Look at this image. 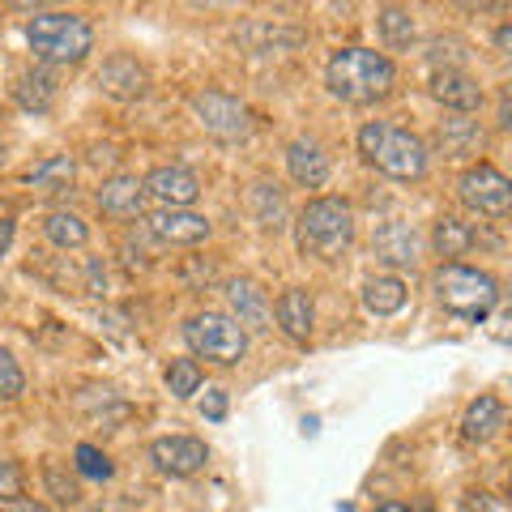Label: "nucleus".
<instances>
[{
    "label": "nucleus",
    "instance_id": "6e6552de",
    "mask_svg": "<svg viewBox=\"0 0 512 512\" xmlns=\"http://www.w3.org/2000/svg\"><path fill=\"white\" fill-rule=\"evenodd\" d=\"M192 116L201 120L205 133H214L222 141H239V137L252 133V111L239 99H231V94H222V90L192 94Z\"/></svg>",
    "mask_w": 512,
    "mask_h": 512
},
{
    "label": "nucleus",
    "instance_id": "a211bd4d",
    "mask_svg": "<svg viewBox=\"0 0 512 512\" xmlns=\"http://www.w3.org/2000/svg\"><path fill=\"white\" fill-rule=\"evenodd\" d=\"M419 231L410 227V222H384L372 239V252L380 256L384 265H414L419 261Z\"/></svg>",
    "mask_w": 512,
    "mask_h": 512
},
{
    "label": "nucleus",
    "instance_id": "a19ab883",
    "mask_svg": "<svg viewBox=\"0 0 512 512\" xmlns=\"http://www.w3.org/2000/svg\"><path fill=\"white\" fill-rule=\"evenodd\" d=\"M0 303H5V286H0Z\"/></svg>",
    "mask_w": 512,
    "mask_h": 512
},
{
    "label": "nucleus",
    "instance_id": "e433bc0d",
    "mask_svg": "<svg viewBox=\"0 0 512 512\" xmlns=\"http://www.w3.org/2000/svg\"><path fill=\"white\" fill-rule=\"evenodd\" d=\"M9 512H52V508H47V504H35V500H26V495H22V500H13V504H9Z\"/></svg>",
    "mask_w": 512,
    "mask_h": 512
},
{
    "label": "nucleus",
    "instance_id": "dca6fc26",
    "mask_svg": "<svg viewBox=\"0 0 512 512\" xmlns=\"http://www.w3.org/2000/svg\"><path fill=\"white\" fill-rule=\"evenodd\" d=\"M227 303H231V320L239 329H269V299L252 278H231L227 282Z\"/></svg>",
    "mask_w": 512,
    "mask_h": 512
},
{
    "label": "nucleus",
    "instance_id": "f3484780",
    "mask_svg": "<svg viewBox=\"0 0 512 512\" xmlns=\"http://www.w3.org/2000/svg\"><path fill=\"white\" fill-rule=\"evenodd\" d=\"M99 210L107 218H137L141 210H146V188H141L137 175H111V180H103L99 188Z\"/></svg>",
    "mask_w": 512,
    "mask_h": 512
},
{
    "label": "nucleus",
    "instance_id": "f8f14e48",
    "mask_svg": "<svg viewBox=\"0 0 512 512\" xmlns=\"http://www.w3.org/2000/svg\"><path fill=\"white\" fill-rule=\"evenodd\" d=\"M150 461L163 474H175V478H188L205 470V461H210V448H205L197 436H163L150 444Z\"/></svg>",
    "mask_w": 512,
    "mask_h": 512
},
{
    "label": "nucleus",
    "instance_id": "b1692460",
    "mask_svg": "<svg viewBox=\"0 0 512 512\" xmlns=\"http://www.w3.org/2000/svg\"><path fill=\"white\" fill-rule=\"evenodd\" d=\"M252 214L265 231H282L286 227V192L278 184H269V180L252 184Z\"/></svg>",
    "mask_w": 512,
    "mask_h": 512
},
{
    "label": "nucleus",
    "instance_id": "4c0bfd02",
    "mask_svg": "<svg viewBox=\"0 0 512 512\" xmlns=\"http://www.w3.org/2000/svg\"><path fill=\"white\" fill-rule=\"evenodd\" d=\"M13 248V222L9 218H0V256H5Z\"/></svg>",
    "mask_w": 512,
    "mask_h": 512
},
{
    "label": "nucleus",
    "instance_id": "6ab92c4d",
    "mask_svg": "<svg viewBox=\"0 0 512 512\" xmlns=\"http://www.w3.org/2000/svg\"><path fill=\"white\" fill-rule=\"evenodd\" d=\"M500 427H504V402L483 393V397H474L466 419H461V436H466L470 444H487V440L500 436Z\"/></svg>",
    "mask_w": 512,
    "mask_h": 512
},
{
    "label": "nucleus",
    "instance_id": "5701e85b",
    "mask_svg": "<svg viewBox=\"0 0 512 512\" xmlns=\"http://www.w3.org/2000/svg\"><path fill=\"white\" fill-rule=\"evenodd\" d=\"M376 30H380V39L384 47H393V52H406V47L419 39V30H414V18H410V9H397V5H384L376 13Z\"/></svg>",
    "mask_w": 512,
    "mask_h": 512
},
{
    "label": "nucleus",
    "instance_id": "a878e982",
    "mask_svg": "<svg viewBox=\"0 0 512 512\" xmlns=\"http://www.w3.org/2000/svg\"><path fill=\"white\" fill-rule=\"evenodd\" d=\"M43 235L52 239L56 248H86V239H90V227L77 214H69V210H56V214H47V222H43Z\"/></svg>",
    "mask_w": 512,
    "mask_h": 512
},
{
    "label": "nucleus",
    "instance_id": "cd10ccee",
    "mask_svg": "<svg viewBox=\"0 0 512 512\" xmlns=\"http://www.w3.org/2000/svg\"><path fill=\"white\" fill-rule=\"evenodd\" d=\"M440 141L453 154H466L474 146H483V128H478V120H470V116H453V120L440 124Z\"/></svg>",
    "mask_w": 512,
    "mask_h": 512
},
{
    "label": "nucleus",
    "instance_id": "7ed1b4c3",
    "mask_svg": "<svg viewBox=\"0 0 512 512\" xmlns=\"http://www.w3.org/2000/svg\"><path fill=\"white\" fill-rule=\"evenodd\" d=\"M359 154L367 163H376L389 180H419L427 171V146L406 128H389V124H363L359 128Z\"/></svg>",
    "mask_w": 512,
    "mask_h": 512
},
{
    "label": "nucleus",
    "instance_id": "1a4fd4ad",
    "mask_svg": "<svg viewBox=\"0 0 512 512\" xmlns=\"http://www.w3.org/2000/svg\"><path fill=\"white\" fill-rule=\"evenodd\" d=\"M141 188H146V197H154L163 210H188V205L201 197V180L188 167H175V163L154 167L146 180H141Z\"/></svg>",
    "mask_w": 512,
    "mask_h": 512
},
{
    "label": "nucleus",
    "instance_id": "0eeeda50",
    "mask_svg": "<svg viewBox=\"0 0 512 512\" xmlns=\"http://www.w3.org/2000/svg\"><path fill=\"white\" fill-rule=\"evenodd\" d=\"M457 192H461V201H466L474 214H483V218H504L512 210V180L504 171H495L491 163L470 167L457 180Z\"/></svg>",
    "mask_w": 512,
    "mask_h": 512
},
{
    "label": "nucleus",
    "instance_id": "f257e3e1",
    "mask_svg": "<svg viewBox=\"0 0 512 512\" xmlns=\"http://www.w3.org/2000/svg\"><path fill=\"white\" fill-rule=\"evenodd\" d=\"M393 82H397L393 60L384 52H372V47H338L325 64L329 94L342 103H355V107L380 103L384 94L393 90Z\"/></svg>",
    "mask_w": 512,
    "mask_h": 512
},
{
    "label": "nucleus",
    "instance_id": "72a5a7b5",
    "mask_svg": "<svg viewBox=\"0 0 512 512\" xmlns=\"http://www.w3.org/2000/svg\"><path fill=\"white\" fill-rule=\"evenodd\" d=\"M0 500L5 504L22 500V470H18V461H9V457H0Z\"/></svg>",
    "mask_w": 512,
    "mask_h": 512
},
{
    "label": "nucleus",
    "instance_id": "c85d7f7f",
    "mask_svg": "<svg viewBox=\"0 0 512 512\" xmlns=\"http://www.w3.org/2000/svg\"><path fill=\"white\" fill-rule=\"evenodd\" d=\"M167 389H171V397L188 402V397L201 389V363L197 359H171L167 363Z\"/></svg>",
    "mask_w": 512,
    "mask_h": 512
},
{
    "label": "nucleus",
    "instance_id": "9d476101",
    "mask_svg": "<svg viewBox=\"0 0 512 512\" xmlns=\"http://www.w3.org/2000/svg\"><path fill=\"white\" fill-rule=\"evenodd\" d=\"M146 231L158 239V244L171 248H192L201 239H210V218L197 210H158L146 218Z\"/></svg>",
    "mask_w": 512,
    "mask_h": 512
},
{
    "label": "nucleus",
    "instance_id": "ddd939ff",
    "mask_svg": "<svg viewBox=\"0 0 512 512\" xmlns=\"http://www.w3.org/2000/svg\"><path fill=\"white\" fill-rule=\"evenodd\" d=\"M269 320H278V329L286 333L291 342H308L312 329H316V308H312V295L303 291V286H291V291H282Z\"/></svg>",
    "mask_w": 512,
    "mask_h": 512
},
{
    "label": "nucleus",
    "instance_id": "2f4dec72",
    "mask_svg": "<svg viewBox=\"0 0 512 512\" xmlns=\"http://www.w3.org/2000/svg\"><path fill=\"white\" fill-rule=\"evenodd\" d=\"M73 457H77V474H86V478H99V483H103V478L116 474V466L107 461V453H99L94 444H77Z\"/></svg>",
    "mask_w": 512,
    "mask_h": 512
},
{
    "label": "nucleus",
    "instance_id": "aec40b11",
    "mask_svg": "<svg viewBox=\"0 0 512 512\" xmlns=\"http://www.w3.org/2000/svg\"><path fill=\"white\" fill-rule=\"evenodd\" d=\"M363 308L372 316H393L406 308V282L393 278V274H380V278H367L363 282Z\"/></svg>",
    "mask_w": 512,
    "mask_h": 512
},
{
    "label": "nucleus",
    "instance_id": "79ce46f5",
    "mask_svg": "<svg viewBox=\"0 0 512 512\" xmlns=\"http://www.w3.org/2000/svg\"><path fill=\"white\" fill-rule=\"evenodd\" d=\"M0 158H5V146H0Z\"/></svg>",
    "mask_w": 512,
    "mask_h": 512
},
{
    "label": "nucleus",
    "instance_id": "20e7f679",
    "mask_svg": "<svg viewBox=\"0 0 512 512\" xmlns=\"http://www.w3.org/2000/svg\"><path fill=\"white\" fill-rule=\"evenodd\" d=\"M26 39L43 64H77L94 52V30L77 13H35L26 26Z\"/></svg>",
    "mask_w": 512,
    "mask_h": 512
},
{
    "label": "nucleus",
    "instance_id": "473e14b6",
    "mask_svg": "<svg viewBox=\"0 0 512 512\" xmlns=\"http://www.w3.org/2000/svg\"><path fill=\"white\" fill-rule=\"evenodd\" d=\"M22 393H26V376H22L18 359H13L9 350H0V397L13 402V397H22Z\"/></svg>",
    "mask_w": 512,
    "mask_h": 512
},
{
    "label": "nucleus",
    "instance_id": "f03ea898",
    "mask_svg": "<svg viewBox=\"0 0 512 512\" xmlns=\"http://www.w3.org/2000/svg\"><path fill=\"white\" fill-rule=\"evenodd\" d=\"M295 239L299 252L320 256V261H338L350 248V239H355V210L342 197H316L299 210Z\"/></svg>",
    "mask_w": 512,
    "mask_h": 512
},
{
    "label": "nucleus",
    "instance_id": "7c9ffc66",
    "mask_svg": "<svg viewBox=\"0 0 512 512\" xmlns=\"http://www.w3.org/2000/svg\"><path fill=\"white\" fill-rule=\"evenodd\" d=\"M43 483H47V491H52L60 504H77V500H82V487H77V478L64 474L56 461H47V466H43Z\"/></svg>",
    "mask_w": 512,
    "mask_h": 512
},
{
    "label": "nucleus",
    "instance_id": "c9c22d12",
    "mask_svg": "<svg viewBox=\"0 0 512 512\" xmlns=\"http://www.w3.org/2000/svg\"><path fill=\"white\" fill-rule=\"evenodd\" d=\"M461 512H495V504H491V495H483V491H470L466 500H461Z\"/></svg>",
    "mask_w": 512,
    "mask_h": 512
},
{
    "label": "nucleus",
    "instance_id": "9b49d317",
    "mask_svg": "<svg viewBox=\"0 0 512 512\" xmlns=\"http://www.w3.org/2000/svg\"><path fill=\"white\" fill-rule=\"evenodd\" d=\"M99 90L107 99H120V103H133L150 90V69L141 64L137 56H107L103 69H99Z\"/></svg>",
    "mask_w": 512,
    "mask_h": 512
},
{
    "label": "nucleus",
    "instance_id": "4be33fe9",
    "mask_svg": "<svg viewBox=\"0 0 512 512\" xmlns=\"http://www.w3.org/2000/svg\"><path fill=\"white\" fill-rule=\"evenodd\" d=\"M431 244H436V252L448 256V265H453L457 256H466V252L478 244V231L470 227V222H461V218H453V214H444V218L436 222V231H431Z\"/></svg>",
    "mask_w": 512,
    "mask_h": 512
},
{
    "label": "nucleus",
    "instance_id": "2eb2a0df",
    "mask_svg": "<svg viewBox=\"0 0 512 512\" xmlns=\"http://www.w3.org/2000/svg\"><path fill=\"white\" fill-rule=\"evenodd\" d=\"M431 99H436L440 107H448V111H457V116H470V111L483 107V86H478L466 69L436 73L431 77Z\"/></svg>",
    "mask_w": 512,
    "mask_h": 512
},
{
    "label": "nucleus",
    "instance_id": "f704fd0d",
    "mask_svg": "<svg viewBox=\"0 0 512 512\" xmlns=\"http://www.w3.org/2000/svg\"><path fill=\"white\" fill-rule=\"evenodd\" d=\"M201 414H205L210 423H222V419H227V393H222V389H205Z\"/></svg>",
    "mask_w": 512,
    "mask_h": 512
},
{
    "label": "nucleus",
    "instance_id": "4468645a",
    "mask_svg": "<svg viewBox=\"0 0 512 512\" xmlns=\"http://www.w3.org/2000/svg\"><path fill=\"white\" fill-rule=\"evenodd\" d=\"M286 167H291V180L303 188L329 184V154L316 137H295L291 146H286Z\"/></svg>",
    "mask_w": 512,
    "mask_h": 512
},
{
    "label": "nucleus",
    "instance_id": "412c9836",
    "mask_svg": "<svg viewBox=\"0 0 512 512\" xmlns=\"http://www.w3.org/2000/svg\"><path fill=\"white\" fill-rule=\"evenodd\" d=\"M13 99L22 103V111H35V116H43V111H52V103H56V77L47 69L22 73L18 86H13Z\"/></svg>",
    "mask_w": 512,
    "mask_h": 512
},
{
    "label": "nucleus",
    "instance_id": "c756f323",
    "mask_svg": "<svg viewBox=\"0 0 512 512\" xmlns=\"http://www.w3.org/2000/svg\"><path fill=\"white\" fill-rule=\"evenodd\" d=\"M427 60L436 64V73H453V69H461V60H466V43L461 39H431L427 43Z\"/></svg>",
    "mask_w": 512,
    "mask_h": 512
},
{
    "label": "nucleus",
    "instance_id": "393cba45",
    "mask_svg": "<svg viewBox=\"0 0 512 512\" xmlns=\"http://www.w3.org/2000/svg\"><path fill=\"white\" fill-rule=\"evenodd\" d=\"M73 171H77L73 154H52V158H43L39 167H30V171H26V180L35 184L39 192H60V188H69V184H73Z\"/></svg>",
    "mask_w": 512,
    "mask_h": 512
},
{
    "label": "nucleus",
    "instance_id": "39448f33",
    "mask_svg": "<svg viewBox=\"0 0 512 512\" xmlns=\"http://www.w3.org/2000/svg\"><path fill=\"white\" fill-rule=\"evenodd\" d=\"M436 299L444 312H453L461 320H487L491 308L500 303V282H495L487 269H470V265H440L436 274Z\"/></svg>",
    "mask_w": 512,
    "mask_h": 512
},
{
    "label": "nucleus",
    "instance_id": "ea45409f",
    "mask_svg": "<svg viewBox=\"0 0 512 512\" xmlns=\"http://www.w3.org/2000/svg\"><path fill=\"white\" fill-rule=\"evenodd\" d=\"M376 512H410V508H406V504H397V500H389V504H380Z\"/></svg>",
    "mask_w": 512,
    "mask_h": 512
},
{
    "label": "nucleus",
    "instance_id": "58836bf2",
    "mask_svg": "<svg viewBox=\"0 0 512 512\" xmlns=\"http://www.w3.org/2000/svg\"><path fill=\"white\" fill-rule=\"evenodd\" d=\"M495 43H500V52H508V47H512V30H508V26H500V35H495Z\"/></svg>",
    "mask_w": 512,
    "mask_h": 512
},
{
    "label": "nucleus",
    "instance_id": "423d86ee",
    "mask_svg": "<svg viewBox=\"0 0 512 512\" xmlns=\"http://www.w3.org/2000/svg\"><path fill=\"white\" fill-rule=\"evenodd\" d=\"M184 342L197 359H210L231 367L248 355V333L235 325L227 312H197L184 320Z\"/></svg>",
    "mask_w": 512,
    "mask_h": 512
},
{
    "label": "nucleus",
    "instance_id": "bb28decb",
    "mask_svg": "<svg viewBox=\"0 0 512 512\" xmlns=\"http://www.w3.org/2000/svg\"><path fill=\"white\" fill-rule=\"evenodd\" d=\"M239 39H244L252 52H286V47L303 43V30H282V26H269V22H252V26H244Z\"/></svg>",
    "mask_w": 512,
    "mask_h": 512
}]
</instances>
